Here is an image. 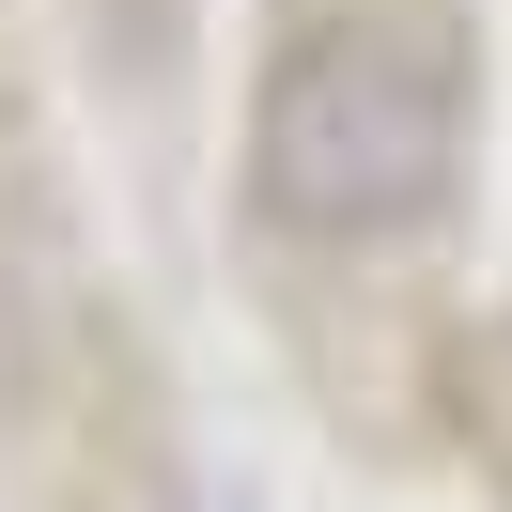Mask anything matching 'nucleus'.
Segmentation results:
<instances>
[{
	"label": "nucleus",
	"instance_id": "f257e3e1",
	"mask_svg": "<svg viewBox=\"0 0 512 512\" xmlns=\"http://www.w3.org/2000/svg\"><path fill=\"white\" fill-rule=\"evenodd\" d=\"M249 187L280 233L373 249L450 202V63L404 32H295L249 125Z\"/></svg>",
	"mask_w": 512,
	"mask_h": 512
}]
</instances>
